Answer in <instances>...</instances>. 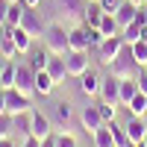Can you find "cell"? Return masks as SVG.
Masks as SVG:
<instances>
[{"mask_svg": "<svg viewBox=\"0 0 147 147\" xmlns=\"http://www.w3.org/2000/svg\"><path fill=\"white\" fill-rule=\"evenodd\" d=\"M109 68H112L109 74H115L118 80H138V77H141V71H144V68L136 62V56H132V47H129V44H124L121 56H118Z\"/></svg>", "mask_w": 147, "mask_h": 147, "instance_id": "cell-1", "label": "cell"}, {"mask_svg": "<svg viewBox=\"0 0 147 147\" xmlns=\"http://www.w3.org/2000/svg\"><path fill=\"white\" fill-rule=\"evenodd\" d=\"M44 47L50 53H56V56H65L68 53V30L62 27V24H47V30H44Z\"/></svg>", "mask_w": 147, "mask_h": 147, "instance_id": "cell-2", "label": "cell"}, {"mask_svg": "<svg viewBox=\"0 0 147 147\" xmlns=\"http://www.w3.org/2000/svg\"><path fill=\"white\" fill-rule=\"evenodd\" d=\"M121 50H124V38H121V35H106V38L97 44V62L100 65H112L121 56Z\"/></svg>", "mask_w": 147, "mask_h": 147, "instance_id": "cell-3", "label": "cell"}, {"mask_svg": "<svg viewBox=\"0 0 147 147\" xmlns=\"http://www.w3.org/2000/svg\"><path fill=\"white\" fill-rule=\"evenodd\" d=\"M56 3H59V12L65 15V21H71L74 27L82 24L85 9H88V0H56Z\"/></svg>", "mask_w": 147, "mask_h": 147, "instance_id": "cell-4", "label": "cell"}, {"mask_svg": "<svg viewBox=\"0 0 147 147\" xmlns=\"http://www.w3.org/2000/svg\"><path fill=\"white\" fill-rule=\"evenodd\" d=\"M6 112H9V115L32 112V100H30V94H24V91H18V88H6Z\"/></svg>", "mask_w": 147, "mask_h": 147, "instance_id": "cell-5", "label": "cell"}, {"mask_svg": "<svg viewBox=\"0 0 147 147\" xmlns=\"http://www.w3.org/2000/svg\"><path fill=\"white\" fill-rule=\"evenodd\" d=\"M68 50H77V53H88V50H91L88 27L77 24V27H71V30H68Z\"/></svg>", "mask_w": 147, "mask_h": 147, "instance_id": "cell-6", "label": "cell"}, {"mask_svg": "<svg viewBox=\"0 0 147 147\" xmlns=\"http://www.w3.org/2000/svg\"><path fill=\"white\" fill-rule=\"evenodd\" d=\"M15 88L24 94H35V68L32 65H18L15 68Z\"/></svg>", "mask_w": 147, "mask_h": 147, "instance_id": "cell-7", "label": "cell"}, {"mask_svg": "<svg viewBox=\"0 0 147 147\" xmlns=\"http://www.w3.org/2000/svg\"><path fill=\"white\" fill-rule=\"evenodd\" d=\"M100 100L103 103H112V106L121 103V80L115 77V74L103 77V82H100Z\"/></svg>", "mask_w": 147, "mask_h": 147, "instance_id": "cell-8", "label": "cell"}, {"mask_svg": "<svg viewBox=\"0 0 147 147\" xmlns=\"http://www.w3.org/2000/svg\"><path fill=\"white\" fill-rule=\"evenodd\" d=\"M65 62H68V77H82L88 71V53H77V50H68L65 53Z\"/></svg>", "mask_w": 147, "mask_h": 147, "instance_id": "cell-9", "label": "cell"}, {"mask_svg": "<svg viewBox=\"0 0 147 147\" xmlns=\"http://www.w3.org/2000/svg\"><path fill=\"white\" fill-rule=\"evenodd\" d=\"M100 82H103V77L97 71H85L82 77H80V91L85 94V97H100Z\"/></svg>", "mask_w": 147, "mask_h": 147, "instance_id": "cell-10", "label": "cell"}, {"mask_svg": "<svg viewBox=\"0 0 147 147\" xmlns=\"http://www.w3.org/2000/svg\"><path fill=\"white\" fill-rule=\"evenodd\" d=\"M30 136H35V138H50L53 136V127H50V118H47L44 112H38V109H32V132Z\"/></svg>", "mask_w": 147, "mask_h": 147, "instance_id": "cell-11", "label": "cell"}, {"mask_svg": "<svg viewBox=\"0 0 147 147\" xmlns=\"http://www.w3.org/2000/svg\"><path fill=\"white\" fill-rule=\"evenodd\" d=\"M80 121H82L85 132H91V136H94V132H97V129H100V127L106 124V121H103V115H100V109H97V106H85V109H82V115H80Z\"/></svg>", "mask_w": 147, "mask_h": 147, "instance_id": "cell-12", "label": "cell"}, {"mask_svg": "<svg viewBox=\"0 0 147 147\" xmlns=\"http://www.w3.org/2000/svg\"><path fill=\"white\" fill-rule=\"evenodd\" d=\"M21 27L27 30V32L32 35V38H35V35H44V30H47L44 24H41V18H38V9H27V12H24Z\"/></svg>", "mask_w": 147, "mask_h": 147, "instance_id": "cell-13", "label": "cell"}, {"mask_svg": "<svg viewBox=\"0 0 147 147\" xmlns=\"http://www.w3.org/2000/svg\"><path fill=\"white\" fill-rule=\"evenodd\" d=\"M47 74L53 77V82H56V85H62V82H65V77H68V62H65V56L50 53V62H47Z\"/></svg>", "mask_w": 147, "mask_h": 147, "instance_id": "cell-14", "label": "cell"}, {"mask_svg": "<svg viewBox=\"0 0 147 147\" xmlns=\"http://www.w3.org/2000/svg\"><path fill=\"white\" fill-rule=\"evenodd\" d=\"M12 132L24 141L32 132V112H21V115H12Z\"/></svg>", "mask_w": 147, "mask_h": 147, "instance_id": "cell-15", "label": "cell"}, {"mask_svg": "<svg viewBox=\"0 0 147 147\" xmlns=\"http://www.w3.org/2000/svg\"><path fill=\"white\" fill-rule=\"evenodd\" d=\"M103 6L97 3V0H91L88 3V9H85V18H82V27H88V30H97L100 27V21H103Z\"/></svg>", "mask_w": 147, "mask_h": 147, "instance_id": "cell-16", "label": "cell"}, {"mask_svg": "<svg viewBox=\"0 0 147 147\" xmlns=\"http://www.w3.org/2000/svg\"><path fill=\"white\" fill-rule=\"evenodd\" d=\"M53 88H56V82H53L50 74H47V71H35V94L50 97V94H53Z\"/></svg>", "mask_w": 147, "mask_h": 147, "instance_id": "cell-17", "label": "cell"}, {"mask_svg": "<svg viewBox=\"0 0 147 147\" xmlns=\"http://www.w3.org/2000/svg\"><path fill=\"white\" fill-rule=\"evenodd\" d=\"M136 12H138V6L132 3V0H124V3H121V9L115 12V21L121 24V30H124L127 24H132V21H136Z\"/></svg>", "mask_w": 147, "mask_h": 147, "instance_id": "cell-18", "label": "cell"}, {"mask_svg": "<svg viewBox=\"0 0 147 147\" xmlns=\"http://www.w3.org/2000/svg\"><path fill=\"white\" fill-rule=\"evenodd\" d=\"M24 12H27L24 0H12V3H9V15H6V27H21Z\"/></svg>", "mask_w": 147, "mask_h": 147, "instance_id": "cell-19", "label": "cell"}, {"mask_svg": "<svg viewBox=\"0 0 147 147\" xmlns=\"http://www.w3.org/2000/svg\"><path fill=\"white\" fill-rule=\"evenodd\" d=\"M94 147H115V136H112V124H103L100 129L94 132Z\"/></svg>", "mask_w": 147, "mask_h": 147, "instance_id": "cell-20", "label": "cell"}, {"mask_svg": "<svg viewBox=\"0 0 147 147\" xmlns=\"http://www.w3.org/2000/svg\"><path fill=\"white\" fill-rule=\"evenodd\" d=\"M127 109H129V115H132V118H144V115H147V94L138 91V94L127 103Z\"/></svg>", "mask_w": 147, "mask_h": 147, "instance_id": "cell-21", "label": "cell"}, {"mask_svg": "<svg viewBox=\"0 0 147 147\" xmlns=\"http://www.w3.org/2000/svg\"><path fill=\"white\" fill-rule=\"evenodd\" d=\"M97 30H100V35H103V38H106V35H121V24L115 21V15H109V12H106Z\"/></svg>", "mask_w": 147, "mask_h": 147, "instance_id": "cell-22", "label": "cell"}, {"mask_svg": "<svg viewBox=\"0 0 147 147\" xmlns=\"http://www.w3.org/2000/svg\"><path fill=\"white\" fill-rule=\"evenodd\" d=\"M141 24H136V21H132V24H127V27L124 30H121V38H124V44H136V41H141Z\"/></svg>", "mask_w": 147, "mask_h": 147, "instance_id": "cell-23", "label": "cell"}, {"mask_svg": "<svg viewBox=\"0 0 147 147\" xmlns=\"http://www.w3.org/2000/svg\"><path fill=\"white\" fill-rule=\"evenodd\" d=\"M136 94H138V80H121V103L127 106Z\"/></svg>", "mask_w": 147, "mask_h": 147, "instance_id": "cell-24", "label": "cell"}, {"mask_svg": "<svg viewBox=\"0 0 147 147\" xmlns=\"http://www.w3.org/2000/svg\"><path fill=\"white\" fill-rule=\"evenodd\" d=\"M0 53H3L6 59H12V62H18V47H15V41L9 38V35H0Z\"/></svg>", "mask_w": 147, "mask_h": 147, "instance_id": "cell-25", "label": "cell"}, {"mask_svg": "<svg viewBox=\"0 0 147 147\" xmlns=\"http://www.w3.org/2000/svg\"><path fill=\"white\" fill-rule=\"evenodd\" d=\"M15 68H18V62H9L3 65V71H0V80H3V88H15Z\"/></svg>", "mask_w": 147, "mask_h": 147, "instance_id": "cell-26", "label": "cell"}, {"mask_svg": "<svg viewBox=\"0 0 147 147\" xmlns=\"http://www.w3.org/2000/svg\"><path fill=\"white\" fill-rule=\"evenodd\" d=\"M47 62H50V50L44 47V50H35V53H32V62H30V65H32L35 71H47Z\"/></svg>", "mask_w": 147, "mask_h": 147, "instance_id": "cell-27", "label": "cell"}, {"mask_svg": "<svg viewBox=\"0 0 147 147\" xmlns=\"http://www.w3.org/2000/svg\"><path fill=\"white\" fill-rule=\"evenodd\" d=\"M129 47H132V56H136V62H138L141 68H147V41L141 38V41L129 44Z\"/></svg>", "mask_w": 147, "mask_h": 147, "instance_id": "cell-28", "label": "cell"}, {"mask_svg": "<svg viewBox=\"0 0 147 147\" xmlns=\"http://www.w3.org/2000/svg\"><path fill=\"white\" fill-rule=\"evenodd\" d=\"M53 112H56V118H59V124L68 127V121H71V103H65V100L53 103Z\"/></svg>", "mask_w": 147, "mask_h": 147, "instance_id": "cell-29", "label": "cell"}, {"mask_svg": "<svg viewBox=\"0 0 147 147\" xmlns=\"http://www.w3.org/2000/svg\"><path fill=\"white\" fill-rule=\"evenodd\" d=\"M53 138H56V147H80L77 138H74V132H53Z\"/></svg>", "mask_w": 147, "mask_h": 147, "instance_id": "cell-30", "label": "cell"}, {"mask_svg": "<svg viewBox=\"0 0 147 147\" xmlns=\"http://www.w3.org/2000/svg\"><path fill=\"white\" fill-rule=\"evenodd\" d=\"M9 136H12V115L0 112V138H9Z\"/></svg>", "mask_w": 147, "mask_h": 147, "instance_id": "cell-31", "label": "cell"}, {"mask_svg": "<svg viewBox=\"0 0 147 147\" xmlns=\"http://www.w3.org/2000/svg\"><path fill=\"white\" fill-rule=\"evenodd\" d=\"M97 109H100V115H103V121H106V124H112V121H115V106L112 103H97Z\"/></svg>", "mask_w": 147, "mask_h": 147, "instance_id": "cell-32", "label": "cell"}, {"mask_svg": "<svg viewBox=\"0 0 147 147\" xmlns=\"http://www.w3.org/2000/svg\"><path fill=\"white\" fill-rule=\"evenodd\" d=\"M9 3H12V0H0V27H6V15H9Z\"/></svg>", "mask_w": 147, "mask_h": 147, "instance_id": "cell-33", "label": "cell"}, {"mask_svg": "<svg viewBox=\"0 0 147 147\" xmlns=\"http://www.w3.org/2000/svg\"><path fill=\"white\" fill-rule=\"evenodd\" d=\"M18 147H41V138H35V136H27Z\"/></svg>", "mask_w": 147, "mask_h": 147, "instance_id": "cell-34", "label": "cell"}, {"mask_svg": "<svg viewBox=\"0 0 147 147\" xmlns=\"http://www.w3.org/2000/svg\"><path fill=\"white\" fill-rule=\"evenodd\" d=\"M138 91H141V94H147V68L141 71V77H138Z\"/></svg>", "mask_w": 147, "mask_h": 147, "instance_id": "cell-35", "label": "cell"}, {"mask_svg": "<svg viewBox=\"0 0 147 147\" xmlns=\"http://www.w3.org/2000/svg\"><path fill=\"white\" fill-rule=\"evenodd\" d=\"M0 147H18V144L12 141V136H9V138H0Z\"/></svg>", "mask_w": 147, "mask_h": 147, "instance_id": "cell-36", "label": "cell"}, {"mask_svg": "<svg viewBox=\"0 0 147 147\" xmlns=\"http://www.w3.org/2000/svg\"><path fill=\"white\" fill-rule=\"evenodd\" d=\"M38 3H41V0H24V6H27V9H38Z\"/></svg>", "mask_w": 147, "mask_h": 147, "instance_id": "cell-37", "label": "cell"}, {"mask_svg": "<svg viewBox=\"0 0 147 147\" xmlns=\"http://www.w3.org/2000/svg\"><path fill=\"white\" fill-rule=\"evenodd\" d=\"M41 147H56V138H53V136H50V138H44V141H41Z\"/></svg>", "mask_w": 147, "mask_h": 147, "instance_id": "cell-38", "label": "cell"}, {"mask_svg": "<svg viewBox=\"0 0 147 147\" xmlns=\"http://www.w3.org/2000/svg\"><path fill=\"white\" fill-rule=\"evenodd\" d=\"M6 62H9V59H6L3 53H0V71H3V65H6Z\"/></svg>", "mask_w": 147, "mask_h": 147, "instance_id": "cell-39", "label": "cell"}, {"mask_svg": "<svg viewBox=\"0 0 147 147\" xmlns=\"http://www.w3.org/2000/svg\"><path fill=\"white\" fill-rule=\"evenodd\" d=\"M141 38H144V41H147V27H144V30H141Z\"/></svg>", "mask_w": 147, "mask_h": 147, "instance_id": "cell-40", "label": "cell"}, {"mask_svg": "<svg viewBox=\"0 0 147 147\" xmlns=\"http://www.w3.org/2000/svg\"><path fill=\"white\" fill-rule=\"evenodd\" d=\"M132 3H136V6H144V0H132Z\"/></svg>", "mask_w": 147, "mask_h": 147, "instance_id": "cell-41", "label": "cell"}, {"mask_svg": "<svg viewBox=\"0 0 147 147\" xmlns=\"http://www.w3.org/2000/svg\"><path fill=\"white\" fill-rule=\"evenodd\" d=\"M0 91H3V80H0Z\"/></svg>", "mask_w": 147, "mask_h": 147, "instance_id": "cell-42", "label": "cell"}, {"mask_svg": "<svg viewBox=\"0 0 147 147\" xmlns=\"http://www.w3.org/2000/svg\"><path fill=\"white\" fill-rule=\"evenodd\" d=\"M144 6H147V0H144Z\"/></svg>", "mask_w": 147, "mask_h": 147, "instance_id": "cell-43", "label": "cell"}, {"mask_svg": "<svg viewBox=\"0 0 147 147\" xmlns=\"http://www.w3.org/2000/svg\"><path fill=\"white\" fill-rule=\"evenodd\" d=\"M88 3H91V0H88Z\"/></svg>", "mask_w": 147, "mask_h": 147, "instance_id": "cell-44", "label": "cell"}]
</instances>
